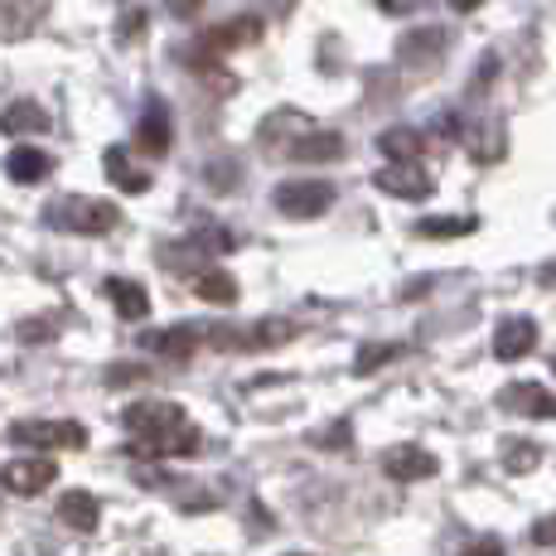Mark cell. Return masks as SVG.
<instances>
[{"mask_svg": "<svg viewBox=\"0 0 556 556\" xmlns=\"http://www.w3.org/2000/svg\"><path fill=\"white\" fill-rule=\"evenodd\" d=\"M126 431L136 435V445H141L146 455L155 459H179V455H194L199 451V426L185 416V406L175 402H136L122 412Z\"/></svg>", "mask_w": 556, "mask_h": 556, "instance_id": "cell-1", "label": "cell"}, {"mask_svg": "<svg viewBox=\"0 0 556 556\" xmlns=\"http://www.w3.org/2000/svg\"><path fill=\"white\" fill-rule=\"evenodd\" d=\"M45 223L59 232H83V238H98L112 232L122 223V208L106 199H88V194H59L45 203Z\"/></svg>", "mask_w": 556, "mask_h": 556, "instance_id": "cell-2", "label": "cell"}, {"mask_svg": "<svg viewBox=\"0 0 556 556\" xmlns=\"http://www.w3.org/2000/svg\"><path fill=\"white\" fill-rule=\"evenodd\" d=\"M262 39V20L256 15H238V20H228V25H213V29H203V35L189 45L179 59L189 63V68H208V63H218L223 53H232V49H248Z\"/></svg>", "mask_w": 556, "mask_h": 556, "instance_id": "cell-3", "label": "cell"}, {"mask_svg": "<svg viewBox=\"0 0 556 556\" xmlns=\"http://www.w3.org/2000/svg\"><path fill=\"white\" fill-rule=\"evenodd\" d=\"M10 441H15L20 451H78V445L88 441V431H83L78 421H45V416H35V421L10 426Z\"/></svg>", "mask_w": 556, "mask_h": 556, "instance_id": "cell-4", "label": "cell"}, {"mask_svg": "<svg viewBox=\"0 0 556 556\" xmlns=\"http://www.w3.org/2000/svg\"><path fill=\"white\" fill-rule=\"evenodd\" d=\"M271 203L286 218H319L334 208V185L329 179H286V185H276Z\"/></svg>", "mask_w": 556, "mask_h": 556, "instance_id": "cell-5", "label": "cell"}, {"mask_svg": "<svg viewBox=\"0 0 556 556\" xmlns=\"http://www.w3.org/2000/svg\"><path fill=\"white\" fill-rule=\"evenodd\" d=\"M459 146H465V155L475 160V165H498L508 151L504 141V122L498 116H469V122H459Z\"/></svg>", "mask_w": 556, "mask_h": 556, "instance_id": "cell-6", "label": "cell"}, {"mask_svg": "<svg viewBox=\"0 0 556 556\" xmlns=\"http://www.w3.org/2000/svg\"><path fill=\"white\" fill-rule=\"evenodd\" d=\"M372 185L382 189V194H392V199H412V203H421V199H431L435 194V179L426 175L421 165H397V160H388V165L372 175Z\"/></svg>", "mask_w": 556, "mask_h": 556, "instance_id": "cell-7", "label": "cell"}, {"mask_svg": "<svg viewBox=\"0 0 556 556\" xmlns=\"http://www.w3.org/2000/svg\"><path fill=\"white\" fill-rule=\"evenodd\" d=\"M59 479V465L53 459H39V455H25V459H10L5 469H0V484L10 489V494L29 498V494H45V489Z\"/></svg>", "mask_w": 556, "mask_h": 556, "instance_id": "cell-8", "label": "cell"}, {"mask_svg": "<svg viewBox=\"0 0 556 556\" xmlns=\"http://www.w3.org/2000/svg\"><path fill=\"white\" fill-rule=\"evenodd\" d=\"M344 136L339 131H319V126H309V131L291 136L286 141V155L295 160V165H329V160H344Z\"/></svg>", "mask_w": 556, "mask_h": 556, "instance_id": "cell-9", "label": "cell"}, {"mask_svg": "<svg viewBox=\"0 0 556 556\" xmlns=\"http://www.w3.org/2000/svg\"><path fill=\"white\" fill-rule=\"evenodd\" d=\"M532 349H538V319L532 315L498 319V329H494V358L498 363H518V358H528Z\"/></svg>", "mask_w": 556, "mask_h": 556, "instance_id": "cell-10", "label": "cell"}, {"mask_svg": "<svg viewBox=\"0 0 556 556\" xmlns=\"http://www.w3.org/2000/svg\"><path fill=\"white\" fill-rule=\"evenodd\" d=\"M445 49H451V29L445 25H421V29H406L397 39V59L421 68V63H441Z\"/></svg>", "mask_w": 556, "mask_h": 556, "instance_id": "cell-11", "label": "cell"}, {"mask_svg": "<svg viewBox=\"0 0 556 556\" xmlns=\"http://www.w3.org/2000/svg\"><path fill=\"white\" fill-rule=\"evenodd\" d=\"M435 469H441V459H435L431 451H421V445H392V451H382V475L397 479V484L431 479Z\"/></svg>", "mask_w": 556, "mask_h": 556, "instance_id": "cell-12", "label": "cell"}, {"mask_svg": "<svg viewBox=\"0 0 556 556\" xmlns=\"http://www.w3.org/2000/svg\"><path fill=\"white\" fill-rule=\"evenodd\" d=\"M199 344H203V325H169V329H151V334L141 339L146 354H155V358H175V363H185Z\"/></svg>", "mask_w": 556, "mask_h": 556, "instance_id": "cell-13", "label": "cell"}, {"mask_svg": "<svg viewBox=\"0 0 556 556\" xmlns=\"http://www.w3.org/2000/svg\"><path fill=\"white\" fill-rule=\"evenodd\" d=\"M169 141H175V122H169V106L165 98H151L141 112V122H136V146H141L146 155H165Z\"/></svg>", "mask_w": 556, "mask_h": 556, "instance_id": "cell-14", "label": "cell"}, {"mask_svg": "<svg viewBox=\"0 0 556 556\" xmlns=\"http://www.w3.org/2000/svg\"><path fill=\"white\" fill-rule=\"evenodd\" d=\"M498 406L513 416H556V392H547L542 382H508L498 392Z\"/></svg>", "mask_w": 556, "mask_h": 556, "instance_id": "cell-15", "label": "cell"}, {"mask_svg": "<svg viewBox=\"0 0 556 556\" xmlns=\"http://www.w3.org/2000/svg\"><path fill=\"white\" fill-rule=\"evenodd\" d=\"M59 518L68 522L73 532H98L102 504L88 494V489H63V494H59Z\"/></svg>", "mask_w": 556, "mask_h": 556, "instance_id": "cell-16", "label": "cell"}, {"mask_svg": "<svg viewBox=\"0 0 556 556\" xmlns=\"http://www.w3.org/2000/svg\"><path fill=\"white\" fill-rule=\"evenodd\" d=\"M5 175L15 179V185H39V179L53 175V155L39 151V146H15V151L5 155Z\"/></svg>", "mask_w": 556, "mask_h": 556, "instance_id": "cell-17", "label": "cell"}, {"mask_svg": "<svg viewBox=\"0 0 556 556\" xmlns=\"http://www.w3.org/2000/svg\"><path fill=\"white\" fill-rule=\"evenodd\" d=\"M102 165H106V179H112V185L122 189V194H146V189H151V175L131 165V155H126V146H106Z\"/></svg>", "mask_w": 556, "mask_h": 556, "instance_id": "cell-18", "label": "cell"}, {"mask_svg": "<svg viewBox=\"0 0 556 556\" xmlns=\"http://www.w3.org/2000/svg\"><path fill=\"white\" fill-rule=\"evenodd\" d=\"M378 151L388 160H397V165H421L426 136L416 131V126H388V131L378 136Z\"/></svg>", "mask_w": 556, "mask_h": 556, "instance_id": "cell-19", "label": "cell"}, {"mask_svg": "<svg viewBox=\"0 0 556 556\" xmlns=\"http://www.w3.org/2000/svg\"><path fill=\"white\" fill-rule=\"evenodd\" d=\"M106 301L116 305V315L122 319H146L151 315V295H146V286L126 281V276H112V281H106Z\"/></svg>", "mask_w": 556, "mask_h": 556, "instance_id": "cell-20", "label": "cell"}, {"mask_svg": "<svg viewBox=\"0 0 556 556\" xmlns=\"http://www.w3.org/2000/svg\"><path fill=\"white\" fill-rule=\"evenodd\" d=\"M0 131L5 136H45L49 131V112L39 102H15L0 112Z\"/></svg>", "mask_w": 556, "mask_h": 556, "instance_id": "cell-21", "label": "cell"}, {"mask_svg": "<svg viewBox=\"0 0 556 556\" xmlns=\"http://www.w3.org/2000/svg\"><path fill=\"white\" fill-rule=\"evenodd\" d=\"M194 291H199V301H208V305H238V281H232L228 271H218V266L194 276Z\"/></svg>", "mask_w": 556, "mask_h": 556, "instance_id": "cell-22", "label": "cell"}, {"mask_svg": "<svg viewBox=\"0 0 556 556\" xmlns=\"http://www.w3.org/2000/svg\"><path fill=\"white\" fill-rule=\"evenodd\" d=\"M498 455H504V465L513 469V475H528V469L542 465V451H538V445H532V441H518V435L498 445Z\"/></svg>", "mask_w": 556, "mask_h": 556, "instance_id": "cell-23", "label": "cell"}, {"mask_svg": "<svg viewBox=\"0 0 556 556\" xmlns=\"http://www.w3.org/2000/svg\"><path fill=\"white\" fill-rule=\"evenodd\" d=\"M475 228H479L475 218H421L416 223L421 238H465V232H475Z\"/></svg>", "mask_w": 556, "mask_h": 556, "instance_id": "cell-24", "label": "cell"}, {"mask_svg": "<svg viewBox=\"0 0 556 556\" xmlns=\"http://www.w3.org/2000/svg\"><path fill=\"white\" fill-rule=\"evenodd\" d=\"M203 179H208V189L228 194V189H238V185H242V165H238V160H213V165L203 169Z\"/></svg>", "mask_w": 556, "mask_h": 556, "instance_id": "cell-25", "label": "cell"}, {"mask_svg": "<svg viewBox=\"0 0 556 556\" xmlns=\"http://www.w3.org/2000/svg\"><path fill=\"white\" fill-rule=\"evenodd\" d=\"M402 358V344H363L358 358H354V372H378L382 363Z\"/></svg>", "mask_w": 556, "mask_h": 556, "instance_id": "cell-26", "label": "cell"}, {"mask_svg": "<svg viewBox=\"0 0 556 556\" xmlns=\"http://www.w3.org/2000/svg\"><path fill=\"white\" fill-rule=\"evenodd\" d=\"M189 242H194V248L208 256V262H213L218 252H232V232H228V228H199Z\"/></svg>", "mask_w": 556, "mask_h": 556, "instance_id": "cell-27", "label": "cell"}, {"mask_svg": "<svg viewBox=\"0 0 556 556\" xmlns=\"http://www.w3.org/2000/svg\"><path fill=\"white\" fill-rule=\"evenodd\" d=\"M151 372L141 368V363H112L106 368V388H131V382H146Z\"/></svg>", "mask_w": 556, "mask_h": 556, "instance_id": "cell-28", "label": "cell"}, {"mask_svg": "<svg viewBox=\"0 0 556 556\" xmlns=\"http://www.w3.org/2000/svg\"><path fill=\"white\" fill-rule=\"evenodd\" d=\"M309 441H315V445H329V451H349V445H354V431H349V421H334L329 431H315Z\"/></svg>", "mask_w": 556, "mask_h": 556, "instance_id": "cell-29", "label": "cell"}, {"mask_svg": "<svg viewBox=\"0 0 556 556\" xmlns=\"http://www.w3.org/2000/svg\"><path fill=\"white\" fill-rule=\"evenodd\" d=\"M532 547H556V513H547V518H538L532 522Z\"/></svg>", "mask_w": 556, "mask_h": 556, "instance_id": "cell-30", "label": "cell"}, {"mask_svg": "<svg viewBox=\"0 0 556 556\" xmlns=\"http://www.w3.org/2000/svg\"><path fill=\"white\" fill-rule=\"evenodd\" d=\"M459 556H504V542L498 538H475Z\"/></svg>", "mask_w": 556, "mask_h": 556, "instance_id": "cell-31", "label": "cell"}, {"mask_svg": "<svg viewBox=\"0 0 556 556\" xmlns=\"http://www.w3.org/2000/svg\"><path fill=\"white\" fill-rule=\"evenodd\" d=\"M252 10H262V15H271V20H286L295 10V0H252Z\"/></svg>", "mask_w": 556, "mask_h": 556, "instance_id": "cell-32", "label": "cell"}, {"mask_svg": "<svg viewBox=\"0 0 556 556\" xmlns=\"http://www.w3.org/2000/svg\"><path fill=\"white\" fill-rule=\"evenodd\" d=\"M175 10V20H199L203 15V0H165Z\"/></svg>", "mask_w": 556, "mask_h": 556, "instance_id": "cell-33", "label": "cell"}, {"mask_svg": "<svg viewBox=\"0 0 556 556\" xmlns=\"http://www.w3.org/2000/svg\"><path fill=\"white\" fill-rule=\"evenodd\" d=\"M382 10H388V15H412L416 5H421V0H378Z\"/></svg>", "mask_w": 556, "mask_h": 556, "instance_id": "cell-34", "label": "cell"}, {"mask_svg": "<svg viewBox=\"0 0 556 556\" xmlns=\"http://www.w3.org/2000/svg\"><path fill=\"white\" fill-rule=\"evenodd\" d=\"M538 286H547V291H556V256H552V262H542V266H538Z\"/></svg>", "mask_w": 556, "mask_h": 556, "instance_id": "cell-35", "label": "cell"}, {"mask_svg": "<svg viewBox=\"0 0 556 556\" xmlns=\"http://www.w3.org/2000/svg\"><path fill=\"white\" fill-rule=\"evenodd\" d=\"M141 25H146L141 5H136V10H126V25H122V35H131V29H136V35H141Z\"/></svg>", "mask_w": 556, "mask_h": 556, "instance_id": "cell-36", "label": "cell"}, {"mask_svg": "<svg viewBox=\"0 0 556 556\" xmlns=\"http://www.w3.org/2000/svg\"><path fill=\"white\" fill-rule=\"evenodd\" d=\"M445 5L459 10V15H469V10H479V5H484V0H445Z\"/></svg>", "mask_w": 556, "mask_h": 556, "instance_id": "cell-37", "label": "cell"}, {"mask_svg": "<svg viewBox=\"0 0 556 556\" xmlns=\"http://www.w3.org/2000/svg\"><path fill=\"white\" fill-rule=\"evenodd\" d=\"M552 372H556V363H552Z\"/></svg>", "mask_w": 556, "mask_h": 556, "instance_id": "cell-38", "label": "cell"}]
</instances>
